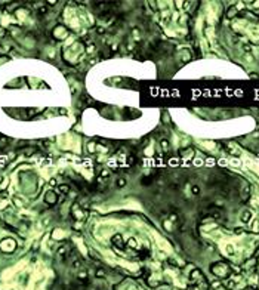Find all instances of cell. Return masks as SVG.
Segmentation results:
<instances>
[{
  "label": "cell",
  "instance_id": "4",
  "mask_svg": "<svg viewBox=\"0 0 259 290\" xmlns=\"http://www.w3.org/2000/svg\"><path fill=\"white\" fill-rule=\"evenodd\" d=\"M59 190H62V191H68V187H65V185H61V187H59Z\"/></svg>",
  "mask_w": 259,
  "mask_h": 290
},
{
  "label": "cell",
  "instance_id": "3",
  "mask_svg": "<svg viewBox=\"0 0 259 290\" xmlns=\"http://www.w3.org/2000/svg\"><path fill=\"white\" fill-rule=\"evenodd\" d=\"M198 187H193V194H196V195H198Z\"/></svg>",
  "mask_w": 259,
  "mask_h": 290
},
{
  "label": "cell",
  "instance_id": "2",
  "mask_svg": "<svg viewBox=\"0 0 259 290\" xmlns=\"http://www.w3.org/2000/svg\"><path fill=\"white\" fill-rule=\"evenodd\" d=\"M117 185H119V187H125V185H126V182H125V179H123V178H120V179H117Z\"/></svg>",
  "mask_w": 259,
  "mask_h": 290
},
{
  "label": "cell",
  "instance_id": "1",
  "mask_svg": "<svg viewBox=\"0 0 259 290\" xmlns=\"http://www.w3.org/2000/svg\"><path fill=\"white\" fill-rule=\"evenodd\" d=\"M153 176H147V178H142V185H150L153 181H151Z\"/></svg>",
  "mask_w": 259,
  "mask_h": 290
}]
</instances>
